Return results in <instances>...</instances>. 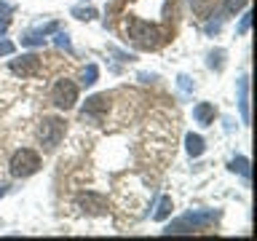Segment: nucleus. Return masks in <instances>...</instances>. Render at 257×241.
Segmentation results:
<instances>
[{
	"label": "nucleus",
	"instance_id": "nucleus-1",
	"mask_svg": "<svg viewBox=\"0 0 257 241\" xmlns=\"http://www.w3.org/2000/svg\"><path fill=\"white\" fill-rule=\"evenodd\" d=\"M128 38H132V43L137 48H145V51H153V48H158L164 43V38H161V30L156 24L150 22H142V19H134L128 24Z\"/></svg>",
	"mask_w": 257,
	"mask_h": 241
},
{
	"label": "nucleus",
	"instance_id": "nucleus-2",
	"mask_svg": "<svg viewBox=\"0 0 257 241\" xmlns=\"http://www.w3.org/2000/svg\"><path fill=\"white\" fill-rule=\"evenodd\" d=\"M217 212H188L185 217H180V220H174L172 225L166 228V233H193L198 228H209V225L217 222Z\"/></svg>",
	"mask_w": 257,
	"mask_h": 241
},
{
	"label": "nucleus",
	"instance_id": "nucleus-3",
	"mask_svg": "<svg viewBox=\"0 0 257 241\" xmlns=\"http://www.w3.org/2000/svg\"><path fill=\"white\" fill-rule=\"evenodd\" d=\"M64 137V120L62 118H54V115H46L43 120L38 124V140L46 150H54L56 145L62 142Z\"/></svg>",
	"mask_w": 257,
	"mask_h": 241
},
{
	"label": "nucleus",
	"instance_id": "nucleus-4",
	"mask_svg": "<svg viewBox=\"0 0 257 241\" xmlns=\"http://www.w3.org/2000/svg\"><path fill=\"white\" fill-rule=\"evenodd\" d=\"M11 174L14 177H32L40 169V156L35 150H30V148H22V150H16L14 156H11Z\"/></svg>",
	"mask_w": 257,
	"mask_h": 241
},
{
	"label": "nucleus",
	"instance_id": "nucleus-5",
	"mask_svg": "<svg viewBox=\"0 0 257 241\" xmlns=\"http://www.w3.org/2000/svg\"><path fill=\"white\" fill-rule=\"evenodd\" d=\"M51 102L56 104L59 110H72L78 102V86L67 78H59L51 88Z\"/></svg>",
	"mask_w": 257,
	"mask_h": 241
},
{
	"label": "nucleus",
	"instance_id": "nucleus-6",
	"mask_svg": "<svg viewBox=\"0 0 257 241\" xmlns=\"http://www.w3.org/2000/svg\"><path fill=\"white\" fill-rule=\"evenodd\" d=\"M110 107V96L107 94H96L91 96V99H86V107H83V115H80V120H88V124H94V120L102 118V112H107Z\"/></svg>",
	"mask_w": 257,
	"mask_h": 241
},
{
	"label": "nucleus",
	"instance_id": "nucleus-7",
	"mask_svg": "<svg viewBox=\"0 0 257 241\" xmlns=\"http://www.w3.org/2000/svg\"><path fill=\"white\" fill-rule=\"evenodd\" d=\"M38 70H40V56L38 54H24V56L11 62V72L14 75H22V78L38 75Z\"/></svg>",
	"mask_w": 257,
	"mask_h": 241
},
{
	"label": "nucleus",
	"instance_id": "nucleus-8",
	"mask_svg": "<svg viewBox=\"0 0 257 241\" xmlns=\"http://www.w3.org/2000/svg\"><path fill=\"white\" fill-rule=\"evenodd\" d=\"M214 115H217V110H214L212 102H198L196 107H193V118H196V124H201V126H212Z\"/></svg>",
	"mask_w": 257,
	"mask_h": 241
},
{
	"label": "nucleus",
	"instance_id": "nucleus-9",
	"mask_svg": "<svg viewBox=\"0 0 257 241\" xmlns=\"http://www.w3.org/2000/svg\"><path fill=\"white\" fill-rule=\"evenodd\" d=\"M238 107H241L244 124H249V78L246 75L238 80Z\"/></svg>",
	"mask_w": 257,
	"mask_h": 241
},
{
	"label": "nucleus",
	"instance_id": "nucleus-10",
	"mask_svg": "<svg viewBox=\"0 0 257 241\" xmlns=\"http://www.w3.org/2000/svg\"><path fill=\"white\" fill-rule=\"evenodd\" d=\"M185 148H188V156L198 158V156H204L206 142H204V137H201V134H188V137H185Z\"/></svg>",
	"mask_w": 257,
	"mask_h": 241
},
{
	"label": "nucleus",
	"instance_id": "nucleus-11",
	"mask_svg": "<svg viewBox=\"0 0 257 241\" xmlns=\"http://www.w3.org/2000/svg\"><path fill=\"white\" fill-rule=\"evenodd\" d=\"M172 209H174V204H172V198H161L158 201V209L153 212V220H158V222H164L169 214H172Z\"/></svg>",
	"mask_w": 257,
	"mask_h": 241
},
{
	"label": "nucleus",
	"instance_id": "nucleus-12",
	"mask_svg": "<svg viewBox=\"0 0 257 241\" xmlns=\"http://www.w3.org/2000/svg\"><path fill=\"white\" fill-rule=\"evenodd\" d=\"M209 67H212V70H217V72H222L225 70V51H222V48H214V51L212 54H209Z\"/></svg>",
	"mask_w": 257,
	"mask_h": 241
},
{
	"label": "nucleus",
	"instance_id": "nucleus-13",
	"mask_svg": "<svg viewBox=\"0 0 257 241\" xmlns=\"http://www.w3.org/2000/svg\"><path fill=\"white\" fill-rule=\"evenodd\" d=\"M96 78H99V67H96V64H88V67L80 72V86H94Z\"/></svg>",
	"mask_w": 257,
	"mask_h": 241
},
{
	"label": "nucleus",
	"instance_id": "nucleus-14",
	"mask_svg": "<svg viewBox=\"0 0 257 241\" xmlns=\"http://www.w3.org/2000/svg\"><path fill=\"white\" fill-rule=\"evenodd\" d=\"M190 3H193V11H196L201 19H206L209 11L214 8V0H190Z\"/></svg>",
	"mask_w": 257,
	"mask_h": 241
},
{
	"label": "nucleus",
	"instance_id": "nucleus-15",
	"mask_svg": "<svg viewBox=\"0 0 257 241\" xmlns=\"http://www.w3.org/2000/svg\"><path fill=\"white\" fill-rule=\"evenodd\" d=\"M230 172H238V174H244L246 180H249V158H244V156L233 158L230 161Z\"/></svg>",
	"mask_w": 257,
	"mask_h": 241
},
{
	"label": "nucleus",
	"instance_id": "nucleus-16",
	"mask_svg": "<svg viewBox=\"0 0 257 241\" xmlns=\"http://www.w3.org/2000/svg\"><path fill=\"white\" fill-rule=\"evenodd\" d=\"M46 38L40 35V32H27V35L22 38V46H43Z\"/></svg>",
	"mask_w": 257,
	"mask_h": 241
},
{
	"label": "nucleus",
	"instance_id": "nucleus-17",
	"mask_svg": "<svg viewBox=\"0 0 257 241\" xmlns=\"http://www.w3.org/2000/svg\"><path fill=\"white\" fill-rule=\"evenodd\" d=\"M72 16H78V19H83V22H91L94 16H96V11H94V8H80V6H75V8H72Z\"/></svg>",
	"mask_w": 257,
	"mask_h": 241
},
{
	"label": "nucleus",
	"instance_id": "nucleus-18",
	"mask_svg": "<svg viewBox=\"0 0 257 241\" xmlns=\"http://www.w3.org/2000/svg\"><path fill=\"white\" fill-rule=\"evenodd\" d=\"M246 6V0H225V14H236Z\"/></svg>",
	"mask_w": 257,
	"mask_h": 241
},
{
	"label": "nucleus",
	"instance_id": "nucleus-19",
	"mask_svg": "<svg viewBox=\"0 0 257 241\" xmlns=\"http://www.w3.org/2000/svg\"><path fill=\"white\" fill-rule=\"evenodd\" d=\"M177 86H180L182 91H193V80H190L188 75H180V78H177Z\"/></svg>",
	"mask_w": 257,
	"mask_h": 241
},
{
	"label": "nucleus",
	"instance_id": "nucleus-20",
	"mask_svg": "<svg viewBox=\"0 0 257 241\" xmlns=\"http://www.w3.org/2000/svg\"><path fill=\"white\" fill-rule=\"evenodd\" d=\"M14 43L11 40H0V56H8V54H14Z\"/></svg>",
	"mask_w": 257,
	"mask_h": 241
},
{
	"label": "nucleus",
	"instance_id": "nucleus-21",
	"mask_svg": "<svg viewBox=\"0 0 257 241\" xmlns=\"http://www.w3.org/2000/svg\"><path fill=\"white\" fill-rule=\"evenodd\" d=\"M56 46H59V48H67V51H70V38H67V32H59V35H56Z\"/></svg>",
	"mask_w": 257,
	"mask_h": 241
},
{
	"label": "nucleus",
	"instance_id": "nucleus-22",
	"mask_svg": "<svg viewBox=\"0 0 257 241\" xmlns=\"http://www.w3.org/2000/svg\"><path fill=\"white\" fill-rule=\"evenodd\" d=\"M249 22H252V19H249V14H244V16H241V24H238V35H244V32L249 30Z\"/></svg>",
	"mask_w": 257,
	"mask_h": 241
},
{
	"label": "nucleus",
	"instance_id": "nucleus-23",
	"mask_svg": "<svg viewBox=\"0 0 257 241\" xmlns=\"http://www.w3.org/2000/svg\"><path fill=\"white\" fill-rule=\"evenodd\" d=\"M6 30H8V19H0V35H3Z\"/></svg>",
	"mask_w": 257,
	"mask_h": 241
},
{
	"label": "nucleus",
	"instance_id": "nucleus-24",
	"mask_svg": "<svg viewBox=\"0 0 257 241\" xmlns=\"http://www.w3.org/2000/svg\"><path fill=\"white\" fill-rule=\"evenodd\" d=\"M0 11H3V14H11V6H6V3H0Z\"/></svg>",
	"mask_w": 257,
	"mask_h": 241
},
{
	"label": "nucleus",
	"instance_id": "nucleus-25",
	"mask_svg": "<svg viewBox=\"0 0 257 241\" xmlns=\"http://www.w3.org/2000/svg\"><path fill=\"white\" fill-rule=\"evenodd\" d=\"M6 193H8V185H6V182H0V196H6Z\"/></svg>",
	"mask_w": 257,
	"mask_h": 241
}]
</instances>
